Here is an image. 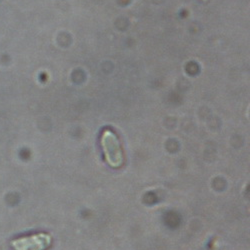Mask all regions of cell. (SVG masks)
I'll return each mask as SVG.
<instances>
[{"mask_svg":"<svg viewBox=\"0 0 250 250\" xmlns=\"http://www.w3.org/2000/svg\"><path fill=\"white\" fill-rule=\"evenodd\" d=\"M52 243V237L44 232L13 239L10 244L14 250H46Z\"/></svg>","mask_w":250,"mask_h":250,"instance_id":"obj_2","label":"cell"},{"mask_svg":"<svg viewBox=\"0 0 250 250\" xmlns=\"http://www.w3.org/2000/svg\"><path fill=\"white\" fill-rule=\"evenodd\" d=\"M101 147L106 162L111 167L118 168L124 162V155L118 136L110 129H105L101 135Z\"/></svg>","mask_w":250,"mask_h":250,"instance_id":"obj_1","label":"cell"}]
</instances>
